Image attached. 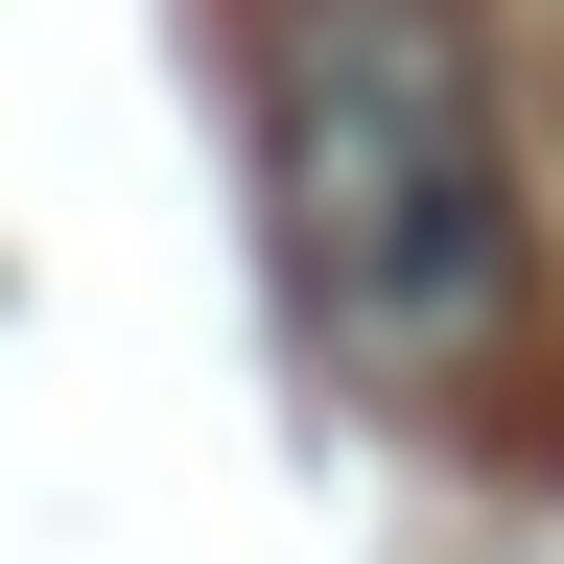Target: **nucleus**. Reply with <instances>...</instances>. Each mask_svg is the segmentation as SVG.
<instances>
[{
	"label": "nucleus",
	"instance_id": "1",
	"mask_svg": "<svg viewBox=\"0 0 564 564\" xmlns=\"http://www.w3.org/2000/svg\"><path fill=\"white\" fill-rule=\"evenodd\" d=\"M259 188H282V259H306V306L352 352L494 329V282H518V165H494V95L423 0H282Z\"/></svg>",
	"mask_w": 564,
	"mask_h": 564
}]
</instances>
